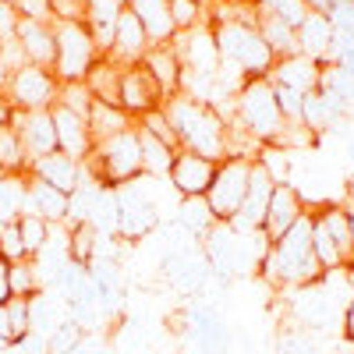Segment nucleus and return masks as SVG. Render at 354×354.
<instances>
[{"label": "nucleus", "mask_w": 354, "mask_h": 354, "mask_svg": "<svg viewBox=\"0 0 354 354\" xmlns=\"http://www.w3.org/2000/svg\"><path fill=\"white\" fill-rule=\"evenodd\" d=\"M163 113L170 117V128L177 135V149L198 153L213 163L227 160V121L216 106L192 100L185 93H174L163 100Z\"/></svg>", "instance_id": "nucleus-1"}, {"label": "nucleus", "mask_w": 354, "mask_h": 354, "mask_svg": "<svg viewBox=\"0 0 354 354\" xmlns=\"http://www.w3.org/2000/svg\"><path fill=\"white\" fill-rule=\"evenodd\" d=\"M259 273L277 290H294L322 277L319 259L312 252V213H305L283 238L270 241V252L259 259Z\"/></svg>", "instance_id": "nucleus-2"}, {"label": "nucleus", "mask_w": 354, "mask_h": 354, "mask_svg": "<svg viewBox=\"0 0 354 354\" xmlns=\"http://www.w3.org/2000/svg\"><path fill=\"white\" fill-rule=\"evenodd\" d=\"M230 121L238 124L241 131H248L262 149L266 145H273L283 131V113H280V103H277V88L270 82V75L266 78H248L245 88L238 96H234V113Z\"/></svg>", "instance_id": "nucleus-3"}, {"label": "nucleus", "mask_w": 354, "mask_h": 354, "mask_svg": "<svg viewBox=\"0 0 354 354\" xmlns=\"http://www.w3.org/2000/svg\"><path fill=\"white\" fill-rule=\"evenodd\" d=\"M85 170L93 174L96 185H106V188H121V185L138 181V177L145 174L138 131L128 128V131L113 135L106 142H96L93 153H88V160H85Z\"/></svg>", "instance_id": "nucleus-4"}, {"label": "nucleus", "mask_w": 354, "mask_h": 354, "mask_svg": "<svg viewBox=\"0 0 354 354\" xmlns=\"http://www.w3.org/2000/svg\"><path fill=\"white\" fill-rule=\"evenodd\" d=\"M216 46H220V64L238 68L245 78H266L277 64V57L259 36V25H252V21L216 25Z\"/></svg>", "instance_id": "nucleus-5"}, {"label": "nucleus", "mask_w": 354, "mask_h": 354, "mask_svg": "<svg viewBox=\"0 0 354 354\" xmlns=\"http://www.w3.org/2000/svg\"><path fill=\"white\" fill-rule=\"evenodd\" d=\"M287 308H290V319L298 322L301 330L322 333V330L340 326L347 298H340V290L330 283L326 273H322L319 280H312L305 287H294V298L287 301Z\"/></svg>", "instance_id": "nucleus-6"}, {"label": "nucleus", "mask_w": 354, "mask_h": 354, "mask_svg": "<svg viewBox=\"0 0 354 354\" xmlns=\"http://www.w3.org/2000/svg\"><path fill=\"white\" fill-rule=\"evenodd\" d=\"M53 75L57 82H85L93 64L100 61V46L93 39V32L85 28V21H53Z\"/></svg>", "instance_id": "nucleus-7"}, {"label": "nucleus", "mask_w": 354, "mask_h": 354, "mask_svg": "<svg viewBox=\"0 0 354 354\" xmlns=\"http://www.w3.org/2000/svg\"><path fill=\"white\" fill-rule=\"evenodd\" d=\"M174 330L188 337L198 354H227L230 351V326L227 319L205 301H192L181 308V315H174Z\"/></svg>", "instance_id": "nucleus-8"}, {"label": "nucleus", "mask_w": 354, "mask_h": 354, "mask_svg": "<svg viewBox=\"0 0 354 354\" xmlns=\"http://www.w3.org/2000/svg\"><path fill=\"white\" fill-rule=\"evenodd\" d=\"M8 100L15 110L21 113H32V110H53L57 100H61V82L50 68H39V64H21L11 82H8Z\"/></svg>", "instance_id": "nucleus-9"}, {"label": "nucleus", "mask_w": 354, "mask_h": 354, "mask_svg": "<svg viewBox=\"0 0 354 354\" xmlns=\"http://www.w3.org/2000/svg\"><path fill=\"white\" fill-rule=\"evenodd\" d=\"M252 163H255V160L230 156V160H223V163L216 167V177H213L209 192H205V198H209V205H213V213H216L220 223H230L234 216H238L241 202H245V195H248Z\"/></svg>", "instance_id": "nucleus-10"}, {"label": "nucleus", "mask_w": 354, "mask_h": 354, "mask_svg": "<svg viewBox=\"0 0 354 354\" xmlns=\"http://www.w3.org/2000/svg\"><path fill=\"white\" fill-rule=\"evenodd\" d=\"M113 230L121 234L124 241H138L145 238L153 227H156V202L138 192L135 181L131 185H121V188H113Z\"/></svg>", "instance_id": "nucleus-11"}, {"label": "nucleus", "mask_w": 354, "mask_h": 354, "mask_svg": "<svg viewBox=\"0 0 354 354\" xmlns=\"http://www.w3.org/2000/svg\"><path fill=\"white\" fill-rule=\"evenodd\" d=\"M174 50L181 57L185 75H202V78H216L220 71V46H216V28L213 25H195L188 32H177Z\"/></svg>", "instance_id": "nucleus-12"}, {"label": "nucleus", "mask_w": 354, "mask_h": 354, "mask_svg": "<svg viewBox=\"0 0 354 354\" xmlns=\"http://www.w3.org/2000/svg\"><path fill=\"white\" fill-rule=\"evenodd\" d=\"M273 188H277V174L266 167L262 160H255V163H252V177H248V195H245V202H241L238 216L230 220V227L241 230V234L262 230V220H266V209H270Z\"/></svg>", "instance_id": "nucleus-13"}, {"label": "nucleus", "mask_w": 354, "mask_h": 354, "mask_svg": "<svg viewBox=\"0 0 354 354\" xmlns=\"http://www.w3.org/2000/svg\"><path fill=\"white\" fill-rule=\"evenodd\" d=\"M160 270H163L167 283L174 290L188 294V298H192V294H198V290H205V283H209V277H213L205 255L202 252H188V248H167Z\"/></svg>", "instance_id": "nucleus-14"}, {"label": "nucleus", "mask_w": 354, "mask_h": 354, "mask_svg": "<svg viewBox=\"0 0 354 354\" xmlns=\"http://www.w3.org/2000/svg\"><path fill=\"white\" fill-rule=\"evenodd\" d=\"M163 88L160 82L145 71L142 64H128L124 75H121V110L131 117V121H138L142 113H149L156 106H163Z\"/></svg>", "instance_id": "nucleus-15"}, {"label": "nucleus", "mask_w": 354, "mask_h": 354, "mask_svg": "<svg viewBox=\"0 0 354 354\" xmlns=\"http://www.w3.org/2000/svg\"><path fill=\"white\" fill-rule=\"evenodd\" d=\"M305 213H308L305 195L294 188V185H287V181H277V188H273V195H270V209H266V220H262V234H266L270 241H277V238H283V234L298 223Z\"/></svg>", "instance_id": "nucleus-16"}, {"label": "nucleus", "mask_w": 354, "mask_h": 354, "mask_svg": "<svg viewBox=\"0 0 354 354\" xmlns=\"http://www.w3.org/2000/svg\"><path fill=\"white\" fill-rule=\"evenodd\" d=\"M11 124H15V131L21 138V149L28 156V167L57 149V131H53V113L50 110H32V113L18 110Z\"/></svg>", "instance_id": "nucleus-17"}, {"label": "nucleus", "mask_w": 354, "mask_h": 354, "mask_svg": "<svg viewBox=\"0 0 354 354\" xmlns=\"http://www.w3.org/2000/svg\"><path fill=\"white\" fill-rule=\"evenodd\" d=\"M216 167L213 160H205L198 153H185V149H177V160L170 167V185L174 192L181 195V198H192V195H205L213 185V177H216Z\"/></svg>", "instance_id": "nucleus-18"}, {"label": "nucleus", "mask_w": 354, "mask_h": 354, "mask_svg": "<svg viewBox=\"0 0 354 354\" xmlns=\"http://www.w3.org/2000/svg\"><path fill=\"white\" fill-rule=\"evenodd\" d=\"M28 174L39 177V181H46L57 192L75 195L78 185H82V177H85V163L68 156V153H61V149H53L50 156H43V160H36L32 167H28Z\"/></svg>", "instance_id": "nucleus-19"}, {"label": "nucleus", "mask_w": 354, "mask_h": 354, "mask_svg": "<svg viewBox=\"0 0 354 354\" xmlns=\"http://www.w3.org/2000/svg\"><path fill=\"white\" fill-rule=\"evenodd\" d=\"M50 113H53L57 149L85 163L88 153H93V145H96V142H93V131H88V121H85V117H78V113H71V110H64L61 103H57Z\"/></svg>", "instance_id": "nucleus-20"}, {"label": "nucleus", "mask_w": 354, "mask_h": 354, "mask_svg": "<svg viewBox=\"0 0 354 354\" xmlns=\"http://www.w3.org/2000/svg\"><path fill=\"white\" fill-rule=\"evenodd\" d=\"M21 213H36L46 223H64L71 216V195L50 188L32 174H25V209Z\"/></svg>", "instance_id": "nucleus-21"}, {"label": "nucleus", "mask_w": 354, "mask_h": 354, "mask_svg": "<svg viewBox=\"0 0 354 354\" xmlns=\"http://www.w3.org/2000/svg\"><path fill=\"white\" fill-rule=\"evenodd\" d=\"M124 8H128V0H85L82 21H85L88 32H93V39H96L103 57L113 46V32H117V21H121Z\"/></svg>", "instance_id": "nucleus-22"}, {"label": "nucleus", "mask_w": 354, "mask_h": 354, "mask_svg": "<svg viewBox=\"0 0 354 354\" xmlns=\"http://www.w3.org/2000/svg\"><path fill=\"white\" fill-rule=\"evenodd\" d=\"M149 46H153V43H149V32H145V25L124 8L121 21H117V32H113V46H110L106 57H113L117 64H124V68H128V64H138Z\"/></svg>", "instance_id": "nucleus-23"}, {"label": "nucleus", "mask_w": 354, "mask_h": 354, "mask_svg": "<svg viewBox=\"0 0 354 354\" xmlns=\"http://www.w3.org/2000/svg\"><path fill=\"white\" fill-rule=\"evenodd\" d=\"M322 78V64L312 61L305 53H294V57H280L270 71L273 85H287V88H298V93H315Z\"/></svg>", "instance_id": "nucleus-24"}, {"label": "nucleus", "mask_w": 354, "mask_h": 354, "mask_svg": "<svg viewBox=\"0 0 354 354\" xmlns=\"http://www.w3.org/2000/svg\"><path fill=\"white\" fill-rule=\"evenodd\" d=\"M138 64L160 82L163 96L181 93V75H185V68H181V57H177L174 43H153L149 50H145V57H142Z\"/></svg>", "instance_id": "nucleus-25"}, {"label": "nucleus", "mask_w": 354, "mask_h": 354, "mask_svg": "<svg viewBox=\"0 0 354 354\" xmlns=\"http://www.w3.org/2000/svg\"><path fill=\"white\" fill-rule=\"evenodd\" d=\"M18 46L25 53V64H39V68L53 71V53H57L53 25H39V21H25L21 18V25H18Z\"/></svg>", "instance_id": "nucleus-26"}, {"label": "nucleus", "mask_w": 354, "mask_h": 354, "mask_svg": "<svg viewBox=\"0 0 354 354\" xmlns=\"http://www.w3.org/2000/svg\"><path fill=\"white\" fill-rule=\"evenodd\" d=\"M128 11L145 25L149 43H170L177 36L174 18H170V0H128Z\"/></svg>", "instance_id": "nucleus-27"}, {"label": "nucleus", "mask_w": 354, "mask_h": 354, "mask_svg": "<svg viewBox=\"0 0 354 354\" xmlns=\"http://www.w3.org/2000/svg\"><path fill=\"white\" fill-rule=\"evenodd\" d=\"M337 28L330 25L326 15H308L305 25L298 28V53L312 57L319 64H330V46H333Z\"/></svg>", "instance_id": "nucleus-28"}, {"label": "nucleus", "mask_w": 354, "mask_h": 354, "mask_svg": "<svg viewBox=\"0 0 354 354\" xmlns=\"http://www.w3.org/2000/svg\"><path fill=\"white\" fill-rule=\"evenodd\" d=\"M347 117V106H340L333 96H326L322 88H315V93H305V106H301V124L308 131H326V128H337L344 124Z\"/></svg>", "instance_id": "nucleus-29"}, {"label": "nucleus", "mask_w": 354, "mask_h": 354, "mask_svg": "<svg viewBox=\"0 0 354 354\" xmlns=\"http://www.w3.org/2000/svg\"><path fill=\"white\" fill-rule=\"evenodd\" d=\"M121 75H124V64H117L113 57H100L93 64V71H88V78H85L93 100L121 106Z\"/></svg>", "instance_id": "nucleus-30"}, {"label": "nucleus", "mask_w": 354, "mask_h": 354, "mask_svg": "<svg viewBox=\"0 0 354 354\" xmlns=\"http://www.w3.org/2000/svg\"><path fill=\"white\" fill-rule=\"evenodd\" d=\"M88 131H93V142H106V138H113V135H121V131H128V128H135V121L121 110V106H110V103H93V110H88Z\"/></svg>", "instance_id": "nucleus-31"}, {"label": "nucleus", "mask_w": 354, "mask_h": 354, "mask_svg": "<svg viewBox=\"0 0 354 354\" xmlns=\"http://www.w3.org/2000/svg\"><path fill=\"white\" fill-rule=\"evenodd\" d=\"M177 223H181L192 238H205L220 220L213 213V205L205 195H192V198H181V205H177Z\"/></svg>", "instance_id": "nucleus-32"}, {"label": "nucleus", "mask_w": 354, "mask_h": 354, "mask_svg": "<svg viewBox=\"0 0 354 354\" xmlns=\"http://www.w3.org/2000/svg\"><path fill=\"white\" fill-rule=\"evenodd\" d=\"M259 36H262V43L270 46V53L277 57H294L298 53V28H290V25H283V21H277V18H266V15H259Z\"/></svg>", "instance_id": "nucleus-33"}, {"label": "nucleus", "mask_w": 354, "mask_h": 354, "mask_svg": "<svg viewBox=\"0 0 354 354\" xmlns=\"http://www.w3.org/2000/svg\"><path fill=\"white\" fill-rule=\"evenodd\" d=\"M135 131H138V145H142V167H145V174L170 177V167L177 160V149H174V145H167V142H160L156 135L142 131V128H135Z\"/></svg>", "instance_id": "nucleus-34"}, {"label": "nucleus", "mask_w": 354, "mask_h": 354, "mask_svg": "<svg viewBox=\"0 0 354 354\" xmlns=\"http://www.w3.org/2000/svg\"><path fill=\"white\" fill-rule=\"evenodd\" d=\"M319 88L326 96H333L340 106H354V71H347L344 64H322V78Z\"/></svg>", "instance_id": "nucleus-35"}, {"label": "nucleus", "mask_w": 354, "mask_h": 354, "mask_svg": "<svg viewBox=\"0 0 354 354\" xmlns=\"http://www.w3.org/2000/svg\"><path fill=\"white\" fill-rule=\"evenodd\" d=\"M64 319L61 305H57V298H50L46 290H39L36 298H28V326H32V333L39 337H50L53 326Z\"/></svg>", "instance_id": "nucleus-36"}, {"label": "nucleus", "mask_w": 354, "mask_h": 354, "mask_svg": "<svg viewBox=\"0 0 354 354\" xmlns=\"http://www.w3.org/2000/svg\"><path fill=\"white\" fill-rule=\"evenodd\" d=\"M252 4H255V11H259V15L277 18V21L290 25V28H301V25H305V18L312 15L305 0H252Z\"/></svg>", "instance_id": "nucleus-37"}, {"label": "nucleus", "mask_w": 354, "mask_h": 354, "mask_svg": "<svg viewBox=\"0 0 354 354\" xmlns=\"http://www.w3.org/2000/svg\"><path fill=\"white\" fill-rule=\"evenodd\" d=\"M0 174H28V156L21 149L15 124L0 128Z\"/></svg>", "instance_id": "nucleus-38"}, {"label": "nucleus", "mask_w": 354, "mask_h": 354, "mask_svg": "<svg viewBox=\"0 0 354 354\" xmlns=\"http://www.w3.org/2000/svg\"><path fill=\"white\" fill-rule=\"evenodd\" d=\"M15 223H18V230H21V241H25L28 259H36V255L46 248V241H50L53 223H46V220H43V216H36V213H21Z\"/></svg>", "instance_id": "nucleus-39"}, {"label": "nucleus", "mask_w": 354, "mask_h": 354, "mask_svg": "<svg viewBox=\"0 0 354 354\" xmlns=\"http://www.w3.org/2000/svg\"><path fill=\"white\" fill-rule=\"evenodd\" d=\"M96 241H100V230L93 223H75L71 234H68V252H71V262L78 266H88L96 259Z\"/></svg>", "instance_id": "nucleus-40"}, {"label": "nucleus", "mask_w": 354, "mask_h": 354, "mask_svg": "<svg viewBox=\"0 0 354 354\" xmlns=\"http://www.w3.org/2000/svg\"><path fill=\"white\" fill-rule=\"evenodd\" d=\"M209 0H170V18L177 32H188L195 25H209Z\"/></svg>", "instance_id": "nucleus-41"}, {"label": "nucleus", "mask_w": 354, "mask_h": 354, "mask_svg": "<svg viewBox=\"0 0 354 354\" xmlns=\"http://www.w3.org/2000/svg\"><path fill=\"white\" fill-rule=\"evenodd\" d=\"M39 290H43V280L36 270V259L11 262V294L15 298H36Z\"/></svg>", "instance_id": "nucleus-42"}, {"label": "nucleus", "mask_w": 354, "mask_h": 354, "mask_svg": "<svg viewBox=\"0 0 354 354\" xmlns=\"http://www.w3.org/2000/svg\"><path fill=\"white\" fill-rule=\"evenodd\" d=\"M277 354H322L315 333L301 330V326H287L277 337Z\"/></svg>", "instance_id": "nucleus-43"}, {"label": "nucleus", "mask_w": 354, "mask_h": 354, "mask_svg": "<svg viewBox=\"0 0 354 354\" xmlns=\"http://www.w3.org/2000/svg\"><path fill=\"white\" fill-rule=\"evenodd\" d=\"M82 337H85V330L78 326L71 315H64V319L53 326V333L46 337V347H50V354H71V351L82 344Z\"/></svg>", "instance_id": "nucleus-44"}, {"label": "nucleus", "mask_w": 354, "mask_h": 354, "mask_svg": "<svg viewBox=\"0 0 354 354\" xmlns=\"http://www.w3.org/2000/svg\"><path fill=\"white\" fill-rule=\"evenodd\" d=\"M61 103L64 110H71V113H78V117H88V110H93V93H88V85L85 82H64L61 85Z\"/></svg>", "instance_id": "nucleus-45"}, {"label": "nucleus", "mask_w": 354, "mask_h": 354, "mask_svg": "<svg viewBox=\"0 0 354 354\" xmlns=\"http://www.w3.org/2000/svg\"><path fill=\"white\" fill-rule=\"evenodd\" d=\"M135 128L156 135L160 142H167V145H174V149H177V135H174V128H170V117L163 113V106H156V110H149V113H142L138 121H135Z\"/></svg>", "instance_id": "nucleus-46"}, {"label": "nucleus", "mask_w": 354, "mask_h": 354, "mask_svg": "<svg viewBox=\"0 0 354 354\" xmlns=\"http://www.w3.org/2000/svg\"><path fill=\"white\" fill-rule=\"evenodd\" d=\"M277 88V103H280V113L287 124H298L301 121V106H305V93L298 88H287V85H273Z\"/></svg>", "instance_id": "nucleus-47"}, {"label": "nucleus", "mask_w": 354, "mask_h": 354, "mask_svg": "<svg viewBox=\"0 0 354 354\" xmlns=\"http://www.w3.org/2000/svg\"><path fill=\"white\" fill-rule=\"evenodd\" d=\"M0 255H4L8 262H21V259H28L25 241H21V230H18L15 220H11L4 230H0Z\"/></svg>", "instance_id": "nucleus-48"}, {"label": "nucleus", "mask_w": 354, "mask_h": 354, "mask_svg": "<svg viewBox=\"0 0 354 354\" xmlns=\"http://www.w3.org/2000/svg\"><path fill=\"white\" fill-rule=\"evenodd\" d=\"M18 15L25 21H39V25H53V8H50V0H18Z\"/></svg>", "instance_id": "nucleus-49"}, {"label": "nucleus", "mask_w": 354, "mask_h": 354, "mask_svg": "<svg viewBox=\"0 0 354 354\" xmlns=\"http://www.w3.org/2000/svg\"><path fill=\"white\" fill-rule=\"evenodd\" d=\"M326 18L337 32H354V0H337Z\"/></svg>", "instance_id": "nucleus-50"}, {"label": "nucleus", "mask_w": 354, "mask_h": 354, "mask_svg": "<svg viewBox=\"0 0 354 354\" xmlns=\"http://www.w3.org/2000/svg\"><path fill=\"white\" fill-rule=\"evenodd\" d=\"M18 25H21L18 8H15V4H0V43L18 39Z\"/></svg>", "instance_id": "nucleus-51"}, {"label": "nucleus", "mask_w": 354, "mask_h": 354, "mask_svg": "<svg viewBox=\"0 0 354 354\" xmlns=\"http://www.w3.org/2000/svg\"><path fill=\"white\" fill-rule=\"evenodd\" d=\"M53 18L57 21H82L85 15V0H50Z\"/></svg>", "instance_id": "nucleus-52"}, {"label": "nucleus", "mask_w": 354, "mask_h": 354, "mask_svg": "<svg viewBox=\"0 0 354 354\" xmlns=\"http://www.w3.org/2000/svg\"><path fill=\"white\" fill-rule=\"evenodd\" d=\"M11 354H50V347H46V337L28 333V337H21L18 344H11Z\"/></svg>", "instance_id": "nucleus-53"}, {"label": "nucleus", "mask_w": 354, "mask_h": 354, "mask_svg": "<svg viewBox=\"0 0 354 354\" xmlns=\"http://www.w3.org/2000/svg\"><path fill=\"white\" fill-rule=\"evenodd\" d=\"M11 262L0 255V305H11Z\"/></svg>", "instance_id": "nucleus-54"}, {"label": "nucleus", "mask_w": 354, "mask_h": 354, "mask_svg": "<svg viewBox=\"0 0 354 354\" xmlns=\"http://www.w3.org/2000/svg\"><path fill=\"white\" fill-rule=\"evenodd\" d=\"M340 333H344V340H347V344H354V298H351V301H347V308H344Z\"/></svg>", "instance_id": "nucleus-55"}, {"label": "nucleus", "mask_w": 354, "mask_h": 354, "mask_svg": "<svg viewBox=\"0 0 354 354\" xmlns=\"http://www.w3.org/2000/svg\"><path fill=\"white\" fill-rule=\"evenodd\" d=\"M15 106H11V100H8V93H4V88H0V128H8L11 121H15Z\"/></svg>", "instance_id": "nucleus-56"}, {"label": "nucleus", "mask_w": 354, "mask_h": 354, "mask_svg": "<svg viewBox=\"0 0 354 354\" xmlns=\"http://www.w3.org/2000/svg\"><path fill=\"white\" fill-rule=\"evenodd\" d=\"M0 340L11 344V315H8V305H0Z\"/></svg>", "instance_id": "nucleus-57"}, {"label": "nucleus", "mask_w": 354, "mask_h": 354, "mask_svg": "<svg viewBox=\"0 0 354 354\" xmlns=\"http://www.w3.org/2000/svg\"><path fill=\"white\" fill-rule=\"evenodd\" d=\"M305 4H308L312 15H330V8L337 4V0H305Z\"/></svg>", "instance_id": "nucleus-58"}, {"label": "nucleus", "mask_w": 354, "mask_h": 354, "mask_svg": "<svg viewBox=\"0 0 354 354\" xmlns=\"http://www.w3.org/2000/svg\"><path fill=\"white\" fill-rule=\"evenodd\" d=\"M209 4H252V0H209Z\"/></svg>", "instance_id": "nucleus-59"}, {"label": "nucleus", "mask_w": 354, "mask_h": 354, "mask_svg": "<svg viewBox=\"0 0 354 354\" xmlns=\"http://www.w3.org/2000/svg\"><path fill=\"white\" fill-rule=\"evenodd\" d=\"M347 198H351V209H354V177L347 181Z\"/></svg>", "instance_id": "nucleus-60"}, {"label": "nucleus", "mask_w": 354, "mask_h": 354, "mask_svg": "<svg viewBox=\"0 0 354 354\" xmlns=\"http://www.w3.org/2000/svg\"><path fill=\"white\" fill-rule=\"evenodd\" d=\"M347 156H351V160H354V135H351V138H347Z\"/></svg>", "instance_id": "nucleus-61"}, {"label": "nucleus", "mask_w": 354, "mask_h": 354, "mask_svg": "<svg viewBox=\"0 0 354 354\" xmlns=\"http://www.w3.org/2000/svg\"><path fill=\"white\" fill-rule=\"evenodd\" d=\"M322 354H347V351H340V347H326V351H322Z\"/></svg>", "instance_id": "nucleus-62"}, {"label": "nucleus", "mask_w": 354, "mask_h": 354, "mask_svg": "<svg viewBox=\"0 0 354 354\" xmlns=\"http://www.w3.org/2000/svg\"><path fill=\"white\" fill-rule=\"evenodd\" d=\"M11 351V344H4V340H0V354H8Z\"/></svg>", "instance_id": "nucleus-63"}, {"label": "nucleus", "mask_w": 354, "mask_h": 354, "mask_svg": "<svg viewBox=\"0 0 354 354\" xmlns=\"http://www.w3.org/2000/svg\"><path fill=\"white\" fill-rule=\"evenodd\" d=\"M0 4H18V0H0Z\"/></svg>", "instance_id": "nucleus-64"}]
</instances>
